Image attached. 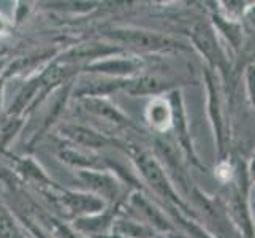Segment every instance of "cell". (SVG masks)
<instances>
[{
  "instance_id": "obj_4",
  "label": "cell",
  "mask_w": 255,
  "mask_h": 238,
  "mask_svg": "<svg viewBox=\"0 0 255 238\" xmlns=\"http://www.w3.org/2000/svg\"><path fill=\"white\" fill-rule=\"evenodd\" d=\"M147 119L155 129H168L173 122V110L170 103L163 99H155L147 108Z\"/></svg>"
},
{
  "instance_id": "obj_1",
  "label": "cell",
  "mask_w": 255,
  "mask_h": 238,
  "mask_svg": "<svg viewBox=\"0 0 255 238\" xmlns=\"http://www.w3.org/2000/svg\"><path fill=\"white\" fill-rule=\"evenodd\" d=\"M228 184H230V189H228L227 215L230 218L233 227H236L238 232L243 234V238H255V223L249 204L252 180L249 167L243 161L236 162L235 176Z\"/></svg>"
},
{
  "instance_id": "obj_2",
  "label": "cell",
  "mask_w": 255,
  "mask_h": 238,
  "mask_svg": "<svg viewBox=\"0 0 255 238\" xmlns=\"http://www.w3.org/2000/svg\"><path fill=\"white\" fill-rule=\"evenodd\" d=\"M208 86H209V111H211L214 132L217 137L219 153H221L222 159H225L228 145H230V121H227L224 102H222L221 94H219L217 87L214 86L213 78L211 76H208Z\"/></svg>"
},
{
  "instance_id": "obj_5",
  "label": "cell",
  "mask_w": 255,
  "mask_h": 238,
  "mask_svg": "<svg viewBox=\"0 0 255 238\" xmlns=\"http://www.w3.org/2000/svg\"><path fill=\"white\" fill-rule=\"evenodd\" d=\"M141 169L144 172V175L147 176V180L151 181L154 186L159 189L162 194H166V196H171V189L168 186V183H166V178L163 172L159 169V165H157L152 159L149 157H141Z\"/></svg>"
},
{
  "instance_id": "obj_6",
  "label": "cell",
  "mask_w": 255,
  "mask_h": 238,
  "mask_svg": "<svg viewBox=\"0 0 255 238\" xmlns=\"http://www.w3.org/2000/svg\"><path fill=\"white\" fill-rule=\"evenodd\" d=\"M246 89L251 105L255 108V62L246 67Z\"/></svg>"
},
{
  "instance_id": "obj_8",
  "label": "cell",
  "mask_w": 255,
  "mask_h": 238,
  "mask_svg": "<svg viewBox=\"0 0 255 238\" xmlns=\"http://www.w3.org/2000/svg\"><path fill=\"white\" fill-rule=\"evenodd\" d=\"M252 162H255V153H254V161Z\"/></svg>"
},
{
  "instance_id": "obj_3",
  "label": "cell",
  "mask_w": 255,
  "mask_h": 238,
  "mask_svg": "<svg viewBox=\"0 0 255 238\" xmlns=\"http://www.w3.org/2000/svg\"><path fill=\"white\" fill-rule=\"evenodd\" d=\"M197 32H198V37H197L198 46L206 54V57L211 60V64L219 68H225L227 67L225 52H224L222 46L217 43L214 30L208 27V25H200Z\"/></svg>"
},
{
  "instance_id": "obj_7",
  "label": "cell",
  "mask_w": 255,
  "mask_h": 238,
  "mask_svg": "<svg viewBox=\"0 0 255 238\" xmlns=\"http://www.w3.org/2000/svg\"><path fill=\"white\" fill-rule=\"evenodd\" d=\"M243 19L246 22V27L251 29L252 32H255V3H252L251 6H248L244 10Z\"/></svg>"
}]
</instances>
